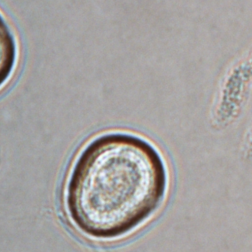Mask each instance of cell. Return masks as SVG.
<instances>
[{
	"instance_id": "6da1fadb",
	"label": "cell",
	"mask_w": 252,
	"mask_h": 252,
	"mask_svg": "<svg viewBox=\"0 0 252 252\" xmlns=\"http://www.w3.org/2000/svg\"><path fill=\"white\" fill-rule=\"evenodd\" d=\"M16 52L14 38L5 20L0 15V88L13 72Z\"/></svg>"
}]
</instances>
